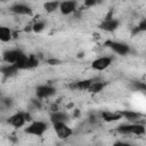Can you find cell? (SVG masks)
I'll list each match as a JSON object with an SVG mask.
<instances>
[{"mask_svg": "<svg viewBox=\"0 0 146 146\" xmlns=\"http://www.w3.org/2000/svg\"><path fill=\"white\" fill-rule=\"evenodd\" d=\"M49 128V123L43 120H32L29 124L25 125L24 132L33 137H42Z\"/></svg>", "mask_w": 146, "mask_h": 146, "instance_id": "cell-1", "label": "cell"}, {"mask_svg": "<svg viewBox=\"0 0 146 146\" xmlns=\"http://www.w3.org/2000/svg\"><path fill=\"white\" fill-rule=\"evenodd\" d=\"M56 94V88L51 84H40L35 88V96L38 99H49Z\"/></svg>", "mask_w": 146, "mask_h": 146, "instance_id": "cell-9", "label": "cell"}, {"mask_svg": "<svg viewBox=\"0 0 146 146\" xmlns=\"http://www.w3.org/2000/svg\"><path fill=\"white\" fill-rule=\"evenodd\" d=\"M47 63L49 64V65H57V64H59V60L58 59H48L47 60Z\"/></svg>", "mask_w": 146, "mask_h": 146, "instance_id": "cell-26", "label": "cell"}, {"mask_svg": "<svg viewBox=\"0 0 146 146\" xmlns=\"http://www.w3.org/2000/svg\"><path fill=\"white\" fill-rule=\"evenodd\" d=\"M38 65H39V59L34 55H26V54H24L14 64V66L18 71H22V70H31V68L36 67Z\"/></svg>", "mask_w": 146, "mask_h": 146, "instance_id": "cell-4", "label": "cell"}, {"mask_svg": "<svg viewBox=\"0 0 146 146\" xmlns=\"http://www.w3.org/2000/svg\"><path fill=\"white\" fill-rule=\"evenodd\" d=\"M9 10L17 15V16H32L33 15V9L31 8V6H29L25 2H14L10 7Z\"/></svg>", "mask_w": 146, "mask_h": 146, "instance_id": "cell-8", "label": "cell"}, {"mask_svg": "<svg viewBox=\"0 0 146 146\" xmlns=\"http://www.w3.org/2000/svg\"><path fill=\"white\" fill-rule=\"evenodd\" d=\"M105 46L108 47L114 54L119 56H127L131 52V48L128 43L122 41H114V40H107L105 42Z\"/></svg>", "mask_w": 146, "mask_h": 146, "instance_id": "cell-5", "label": "cell"}, {"mask_svg": "<svg viewBox=\"0 0 146 146\" xmlns=\"http://www.w3.org/2000/svg\"><path fill=\"white\" fill-rule=\"evenodd\" d=\"M120 113L122 115V120H127L130 123L139 122V119L143 117L141 113L137 111H132V110H123V111H120Z\"/></svg>", "mask_w": 146, "mask_h": 146, "instance_id": "cell-13", "label": "cell"}, {"mask_svg": "<svg viewBox=\"0 0 146 146\" xmlns=\"http://www.w3.org/2000/svg\"><path fill=\"white\" fill-rule=\"evenodd\" d=\"M31 27H32V31L34 33H40L46 29V23H44V21L39 19V21H35Z\"/></svg>", "mask_w": 146, "mask_h": 146, "instance_id": "cell-22", "label": "cell"}, {"mask_svg": "<svg viewBox=\"0 0 146 146\" xmlns=\"http://www.w3.org/2000/svg\"><path fill=\"white\" fill-rule=\"evenodd\" d=\"M92 81H94V79H82V80H79V81L71 83L70 88L72 90H78V91H88Z\"/></svg>", "mask_w": 146, "mask_h": 146, "instance_id": "cell-14", "label": "cell"}, {"mask_svg": "<svg viewBox=\"0 0 146 146\" xmlns=\"http://www.w3.org/2000/svg\"><path fill=\"white\" fill-rule=\"evenodd\" d=\"M113 60H114V57L113 56H99L97 58H95L90 66L94 71H97V72H103L105 70H107L112 64H113Z\"/></svg>", "mask_w": 146, "mask_h": 146, "instance_id": "cell-6", "label": "cell"}, {"mask_svg": "<svg viewBox=\"0 0 146 146\" xmlns=\"http://www.w3.org/2000/svg\"><path fill=\"white\" fill-rule=\"evenodd\" d=\"M96 3H97V2L94 1V0H87V1L83 2V5H84L86 7H92V6H95Z\"/></svg>", "mask_w": 146, "mask_h": 146, "instance_id": "cell-25", "label": "cell"}, {"mask_svg": "<svg viewBox=\"0 0 146 146\" xmlns=\"http://www.w3.org/2000/svg\"><path fill=\"white\" fill-rule=\"evenodd\" d=\"M112 146H133V145L127 140H116L112 144Z\"/></svg>", "mask_w": 146, "mask_h": 146, "instance_id": "cell-23", "label": "cell"}, {"mask_svg": "<svg viewBox=\"0 0 146 146\" xmlns=\"http://www.w3.org/2000/svg\"><path fill=\"white\" fill-rule=\"evenodd\" d=\"M25 52L22 51L21 49H8L6 51L2 52V60L6 63V64H10V65H14Z\"/></svg>", "mask_w": 146, "mask_h": 146, "instance_id": "cell-11", "label": "cell"}, {"mask_svg": "<svg viewBox=\"0 0 146 146\" xmlns=\"http://www.w3.org/2000/svg\"><path fill=\"white\" fill-rule=\"evenodd\" d=\"M58 7H59V1H47L43 3V9L48 14L55 13L56 10H58Z\"/></svg>", "mask_w": 146, "mask_h": 146, "instance_id": "cell-21", "label": "cell"}, {"mask_svg": "<svg viewBox=\"0 0 146 146\" xmlns=\"http://www.w3.org/2000/svg\"><path fill=\"white\" fill-rule=\"evenodd\" d=\"M106 87V83L104 81H100V80H94L91 86L89 87L88 89V92L90 94H98L100 91L104 90V88Z\"/></svg>", "mask_w": 146, "mask_h": 146, "instance_id": "cell-19", "label": "cell"}, {"mask_svg": "<svg viewBox=\"0 0 146 146\" xmlns=\"http://www.w3.org/2000/svg\"><path fill=\"white\" fill-rule=\"evenodd\" d=\"M120 27V21L114 17H106L99 24V29L105 32H114Z\"/></svg>", "mask_w": 146, "mask_h": 146, "instance_id": "cell-12", "label": "cell"}, {"mask_svg": "<svg viewBox=\"0 0 146 146\" xmlns=\"http://www.w3.org/2000/svg\"><path fill=\"white\" fill-rule=\"evenodd\" d=\"M79 3L74 0H67V1H60L59 2V7L58 10L62 15L64 16H70V15H74L79 9H78Z\"/></svg>", "mask_w": 146, "mask_h": 146, "instance_id": "cell-10", "label": "cell"}, {"mask_svg": "<svg viewBox=\"0 0 146 146\" xmlns=\"http://www.w3.org/2000/svg\"><path fill=\"white\" fill-rule=\"evenodd\" d=\"M14 106V100L10 97H0V111H10Z\"/></svg>", "mask_w": 146, "mask_h": 146, "instance_id": "cell-20", "label": "cell"}, {"mask_svg": "<svg viewBox=\"0 0 146 146\" xmlns=\"http://www.w3.org/2000/svg\"><path fill=\"white\" fill-rule=\"evenodd\" d=\"M32 115L30 112H16L14 114H11L7 122L10 127L15 128V129H21L23 127L26 125V123H30L32 121Z\"/></svg>", "mask_w": 146, "mask_h": 146, "instance_id": "cell-3", "label": "cell"}, {"mask_svg": "<svg viewBox=\"0 0 146 146\" xmlns=\"http://www.w3.org/2000/svg\"><path fill=\"white\" fill-rule=\"evenodd\" d=\"M0 73H1L5 78H11V76H15V75L18 73V70H17L14 65L5 64L3 66L0 67Z\"/></svg>", "mask_w": 146, "mask_h": 146, "instance_id": "cell-18", "label": "cell"}, {"mask_svg": "<svg viewBox=\"0 0 146 146\" xmlns=\"http://www.w3.org/2000/svg\"><path fill=\"white\" fill-rule=\"evenodd\" d=\"M68 120H70V116L64 111H56V112H51V114H50V122H51V124L52 123H59V122L67 123Z\"/></svg>", "mask_w": 146, "mask_h": 146, "instance_id": "cell-17", "label": "cell"}, {"mask_svg": "<svg viewBox=\"0 0 146 146\" xmlns=\"http://www.w3.org/2000/svg\"><path fill=\"white\" fill-rule=\"evenodd\" d=\"M116 131L123 136H144L145 135V124L140 122L133 123H123L116 128Z\"/></svg>", "mask_w": 146, "mask_h": 146, "instance_id": "cell-2", "label": "cell"}, {"mask_svg": "<svg viewBox=\"0 0 146 146\" xmlns=\"http://www.w3.org/2000/svg\"><path fill=\"white\" fill-rule=\"evenodd\" d=\"M100 119L103 121H105V122L112 123V122H116V121L122 120V115H121L120 111H114V112L104 111V112L100 113Z\"/></svg>", "mask_w": 146, "mask_h": 146, "instance_id": "cell-15", "label": "cell"}, {"mask_svg": "<svg viewBox=\"0 0 146 146\" xmlns=\"http://www.w3.org/2000/svg\"><path fill=\"white\" fill-rule=\"evenodd\" d=\"M146 31V19H141L140 23L137 25V32H144Z\"/></svg>", "mask_w": 146, "mask_h": 146, "instance_id": "cell-24", "label": "cell"}, {"mask_svg": "<svg viewBox=\"0 0 146 146\" xmlns=\"http://www.w3.org/2000/svg\"><path fill=\"white\" fill-rule=\"evenodd\" d=\"M13 38H14L13 30L7 25L0 24V42H3V43L10 42L13 40Z\"/></svg>", "mask_w": 146, "mask_h": 146, "instance_id": "cell-16", "label": "cell"}, {"mask_svg": "<svg viewBox=\"0 0 146 146\" xmlns=\"http://www.w3.org/2000/svg\"><path fill=\"white\" fill-rule=\"evenodd\" d=\"M51 125H52V129H54L56 136H57L60 140L68 139V138L72 137L73 133H74V130H73L67 123L59 122V123H52Z\"/></svg>", "mask_w": 146, "mask_h": 146, "instance_id": "cell-7", "label": "cell"}]
</instances>
